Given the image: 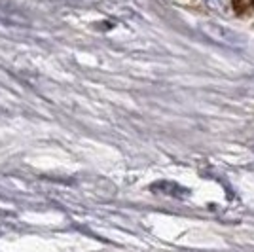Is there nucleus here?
<instances>
[{
    "label": "nucleus",
    "instance_id": "f257e3e1",
    "mask_svg": "<svg viewBox=\"0 0 254 252\" xmlns=\"http://www.w3.org/2000/svg\"><path fill=\"white\" fill-rule=\"evenodd\" d=\"M203 31L218 44L230 46V48H241L243 46V38L235 31H232L230 27H224V25H218V23H205Z\"/></svg>",
    "mask_w": 254,
    "mask_h": 252
},
{
    "label": "nucleus",
    "instance_id": "f03ea898",
    "mask_svg": "<svg viewBox=\"0 0 254 252\" xmlns=\"http://www.w3.org/2000/svg\"><path fill=\"white\" fill-rule=\"evenodd\" d=\"M152 189H154V191H159V193H163V195H171V197H184V195L188 193V189H184L182 186L175 184V182H167V180L154 184Z\"/></svg>",
    "mask_w": 254,
    "mask_h": 252
}]
</instances>
